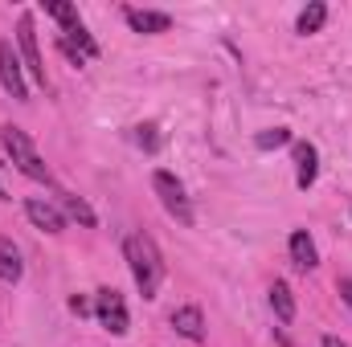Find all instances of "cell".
<instances>
[{
  "mask_svg": "<svg viewBox=\"0 0 352 347\" xmlns=\"http://www.w3.org/2000/svg\"><path fill=\"white\" fill-rule=\"evenodd\" d=\"M123 258L131 265V278H135L140 294H144V298H156V290H160V282H164V258H160L156 241H152L148 233H131V237L123 241Z\"/></svg>",
  "mask_w": 352,
  "mask_h": 347,
  "instance_id": "1",
  "label": "cell"
},
{
  "mask_svg": "<svg viewBox=\"0 0 352 347\" xmlns=\"http://www.w3.org/2000/svg\"><path fill=\"white\" fill-rule=\"evenodd\" d=\"M4 135V152H8V160H12V168L21 176H29V180H41V184H50V168H45V160L37 156V147H33V139L21 131V127H4L0 131Z\"/></svg>",
  "mask_w": 352,
  "mask_h": 347,
  "instance_id": "2",
  "label": "cell"
},
{
  "mask_svg": "<svg viewBox=\"0 0 352 347\" xmlns=\"http://www.w3.org/2000/svg\"><path fill=\"white\" fill-rule=\"evenodd\" d=\"M152 188H156V196H160V204H164L168 217H176L180 225H192V204L184 196V184L173 172H156L152 176Z\"/></svg>",
  "mask_w": 352,
  "mask_h": 347,
  "instance_id": "3",
  "label": "cell"
},
{
  "mask_svg": "<svg viewBox=\"0 0 352 347\" xmlns=\"http://www.w3.org/2000/svg\"><path fill=\"white\" fill-rule=\"evenodd\" d=\"M94 315H98V323H102L111 335H123V331H127V302H123L119 290L102 286V290L94 294Z\"/></svg>",
  "mask_w": 352,
  "mask_h": 347,
  "instance_id": "4",
  "label": "cell"
},
{
  "mask_svg": "<svg viewBox=\"0 0 352 347\" xmlns=\"http://www.w3.org/2000/svg\"><path fill=\"white\" fill-rule=\"evenodd\" d=\"M16 41H21V53H25V70L33 74L37 86H45V66H41V53H37V33H33L29 12H21V21H16Z\"/></svg>",
  "mask_w": 352,
  "mask_h": 347,
  "instance_id": "5",
  "label": "cell"
},
{
  "mask_svg": "<svg viewBox=\"0 0 352 347\" xmlns=\"http://www.w3.org/2000/svg\"><path fill=\"white\" fill-rule=\"evenodd\" d=\"M0 82H4V90H8L16 102H29V86H25L21 58L12 53V45H8V41H0Z\"/></svg>",
  "mask_w": 352,
  "mask_h": 347,
  "instance_id": "6",
  "label": "cell"
},
{
  "mask_svg": "<svg viewBox=\"0 0 352 347\" xmlns=\"http://www.w3.org/2000/svg\"><path fill=\"white\" fill-rule=\"evenodd\" d=\"M25 217H29L37 229H45V233H62V229H66V213H62L58 204L41 200V196H29V200H25Z\"/></svg>",
  "mask_w": 352,
  "mask_h": 347,
  "instance_id": "7",
  "label": "cell"
},
{
  "mask_svg": "<svg viewBox=\"0 0 352 347\" xmlns=\"http://www.w3.org/2000/svg\"><path fill=\"white\" fill-rule=\"evenodd\" d=\"M168 323H173L176 335H184L188 344H201L205 339V315L197 307H176L173 315H168Z\"/></svg>",
  "mask_w": 352,
  "mask_h": 347,
  "instance_id": "8",
  "label": "cell"
},
{
  "mask_svg": "<svg viewBox=\"0 0 352 347\" xmlns=\"http://www.w3.org/2000/svg\"><path fill=\"white\" fill-rule=\"evenodd\" d=\"M316 176H320V152H316V143H295V184L311 188Z\"/></svg>",
  "mask_w": 352,
  "mask_h": 347,
  "instance_id": "9",
  "label": "cell"
},
{
  "mask_svg": "<svg viewBox=\"0 0 352 347\" xmlns=\"http://www.w3.org/2000/svg\"><path fill=\"white\" fill-rule=\"evenodd\" d=\"M123 16H127V25H131L135 33H164V29L173 25V16H168V12H144V8H127Z\"/></svg>",
  "mask_w": 352,
  "mask_h": 347,
  "instance_id": "10",
  "label": "cell"
},
{
  "mask_svg": "<svg viewBox=\"0 0 352 347\" xmlns=\"http://www.w3.org/2000/svg\"><path fill=\"white\" fill-rule=\"evenodd\" d=\"M21 274H25V261H21V250L8 241V237H0V282H21Z\"/></svg>",
  "mask_w": 352,
  "mask_h": 347,
  "instance_id": "11",
  "label": "cell"
},
{
  "mask_svg": "<svg viewBox=\"0 0 352 347\" xmlns=\"http://www.w3.org/2000/svg\"><path fill=\"white\" fill-rule=\"evenodd\" d=\"M270 311L278 323H295V294L287 282H270Z\"/></svg>",
  "mask_w": 352,
  "mask_h": 347,
  "instance_id": "12",
  "label": "cell"
},
{
  "mask_svg": "<svg viewBox=\"0 0 352 347\" xmlns=\"http://www.w3.org/2000/svg\"><path fill=\"white\" fill-rule=\"evenodd\" d=\"M291 261L299 265V270H316L320 265V254H316V241L299 229V233H291Z\"/></svg>",
  "mask_w": 352,
  "mask_h": 347,
  "instance_id": "13",
  "label": "cell"
},
{
  "mask_svg": "<svg viewBox=\"0 0 352 347\" xmlns=\"http://www.w3.org/2000/svg\"><path fill=\"white\" fill-rule=\"evenodd\" d=\"M324 21H328V4H324V0H311V4H307V8L299 12L295 29H299V33L307 37V33H320V29H324Z\"/></svg>",
  "mask_w": 352,
  "mask_h": 347,
  "instance_id": "14",
  "label": "cell"
},
{
  "mask_svg": "<svg viewBox=\"0 0 352 347\" xmlns=\"http://www.w3.org/2000/svg\"><path fill=\"white\" fill-rule=\"evenodd\" d=\"M45 12L62 25V33H66V29H74V25H82V21H78V8H74L70 0H45Z\"/></svg>",
  "mask_w": 352,
  "mask_h": 347,
  "instance_id": "15",
  "label": "cell"
},
{
  "mask_svg": "<svg viewBox=\"0 0 352 347\" xmlns=\"http://www.w3.org/2000/svg\"><path fill=\"white\" fill-rule=\"evenodd\" d=\"M62 41H70V45H74V49H78V53H82L87 62H94V58H98V45H94V37H90L87 29H82V25L66 29V33H62Z\"/></svg>",
  "mask_w": 352,
  "mask_h": 347,
  "instance_id": "16",
  "label": "cell"
},
{
  "mask_svg": "<svg viewBox=\"0 0 352 347\" xmlns=\"http://www.w3.org/2000/svg\"><path fill=\"white\" fill-rule=\"evenodd\" d=\"M287 143H291V131H287V127H270V131H258V135H254V147H258V152L287 147Z\"/></svg>",
  "mask_w": 352,
  "mask_h": 347,
  "instance_id": "17",
  "label": "cell"
},
{
  "mask_svg": "<svg viewBox=\"0 0 352 347\" xmlns=\"http://www.w3.org/2000/svg\"><path fill=\"white\" fill-rule=\"evenodd\" d=\"M62 204H66V213H70V217H78L87 229L94 225V208H90L82 196H70V192H62Z\"/></svg>",
  "mask_w": 352,
  "mask_h": 347,
  "instance_id": "18",
  "label": "cell"
},
{
  "mask_svg": "<svg viewBox=\"0 0 352 347\" xmlns=\"http://www.w3.org/2000/svg\"><path fill=\"white\" fill-rule=\"evenodd\" d=\"M135 139H140V147H144V152H160V127H156V123L135 127Z\"/></svg>",
  "mask_w": 352,
  "mask_h": 347,
  "instance_id": "19",
  "label": "cell"
},
{
  "mask_svg": "<svg viewBox=\"0 0 352 347\" xmlns=\"http://www.w3.org/2000/svg\"><path fill=\"white\" fill-rule=\"evenodd\" d=\"M70 311H74V315H90V302H87V298H78V294H74V298H70Z\"/></svg>",
  "mask_w": 352,
  "mask_h": 347,
  "instance_id": "20",
  "label": "cell"
},
{
  "mask_svg": "<svg viewBox=\"0 0 352 347\" xmlns=\"http://www.w3.org/2000/svg\"><path fill=\"white\" fill-rule=\"evenodd\" d=\"M340 298L349 302V311H352V278H344V282H340Z\"/></svg>",
  "mask_w": 352,
  "mask_h": 347,
  "instance_id": "21",
  "label": "cell"
},
{
  "mask_svg": "<svg viewBox=\"0 0 352 347\" xmlns=\"http://www.w3.org/2000/svg\"><path fill=\"white\" fill-rule=\"evenodd\" d=\"M320 347H349V344H344V339H336V335H324V339H320Z\"/></svg>",
  "mask_w": 352,
  "mask_h": 347,
  "instance_id": "22",
  "label": "cell"
},
{
  "mask_svg": "<svg viewBox=\"0 0 352 347\" xmlns=\"http://www.w3.org/2000/svg\"><path fill=\"white\" fill-rule=\"evenodd\" d=\"M0 200H4V184H0Z\"/></svg>",
  "mask_w": 352,
  "mask_h": 347,
  "instance_id": "23",
  "label": "cell"
}]
</instances>
